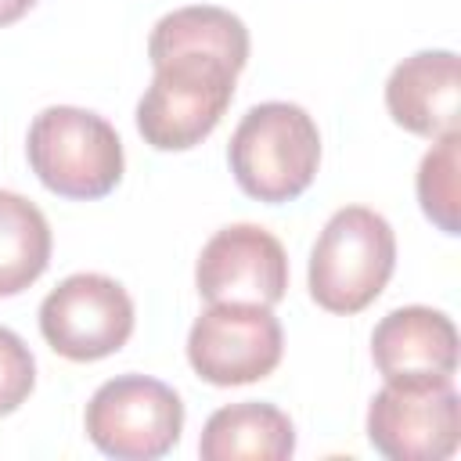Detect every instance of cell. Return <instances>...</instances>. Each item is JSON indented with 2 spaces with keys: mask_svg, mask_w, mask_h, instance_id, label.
<instances>
[{
  "mask_svg": "<svg viewBox=\"0 0 461 461\" xmlns=\"http://www.w3.org/2000/svg\"><path fill=\"white\" fill-rule=\"evenodd\" d=\"M230 173L249 198L292 202L299 198L321 162V133L306 108L292 101H263L249 108L227 144Z\"/></svg>",
  "mask_w": 461,
  "mask_h": 461,
  "instance_id": "1",
  "label": "cell"
},
{
  "mask_svg": "<svg viewBox=\"0 0 461 461\" xmlns=\"http://www.w3.org/2000/svg\"><path fill=\"white\" fill-rule=\"evenodd\" d=\"M238 68L205 50H180L155 61L151 86L137 101V130L158 151L202 144L234 97Z\"/></svg>",
  "mask_w": 461,
  "mask_h": 461,
  "instance_id": "2",
  "label": "cell"
},
{
  "mask_svg": "<svg viewBox=\"0 0 461 461\" xmlns=\"http://www.w3.org/2000/svg\"><path fill=\"white\" fill-rule=\"evenodd\" d=\"M29 166L61 198H104L122 180V140L108 119L76 104H50L29 126Z\"/></svg>",
  "mask_w": 461,
  "mask_h": 461,
  "instance_id": "3",
  "label": "cell"
},
{
  "mask_svg": "<svg viewBox=\"0 0 461 461\" xmlns=\"http://www.w3.org/2000/svg\"><path fill=\"white\" fill-rule=\"evenodd\" d=\"M396 238L385 216L367 205L339 209L310 252V295L328 313H360L389 285Z\"/></svg>",
  "mask_w": 461,
  "mask_h": 461,
  "instance_id": "4",
  "label": "cell"
},
{
  "mask_svg": "<svg viewBox=\"0 0 461 461\" xmlns=\"http://www.w3.org/2000/svg\"><path fill=\"white\" fill-rule=\"evenodd\" d=\"M367 439L389 461H443L461 443V400L447 375L393 378L367 407Z\"/></svg>",
  "mask_w": 461,
  "mask_h": 461,
  "instance_id": "5",
  "label": "cell"
},
{
  "mask_svg": "<svg viewBox=\"0 0 461 461\" xmlns=\"http://www.w3.org/2000/svg\"><path fill=\"white\" fill-rule=\"evenodd\" d=\"M180 429V396L148 375L108 378L86 403V436L115 461H155L176 447Z\"/></svg>",
  "mask_w": 461,
  "mask_h": 461,
  "instance_id": "6",
  "label": "cell"
},
{
  "mask_svg": "<svg viewBox=\"0 0 461 461\" xmlns=\"http://www.w3.org/2000/svg\"><path fill=\"white\" fill-rule=\"evenodd\" d=\"M285 335L263 303H212L187 331V360L209 385H245L281 364Z\"/></svg>",
  "mask_w": 461,
  "mask_h": 461,
  "instance_id": "7",
  "label": "cell"
},
{
  "mask_svg": "<svg viewBox=\"0 0 461 461\" xmlns=\"http://www.w3.org/2000/svg\"><path fill=\"white\" fill-rule=\"evenodd\" d=\"M40 331L65 360L112 357L133 331V299L104 274H72L40 303Z\"/></svg>",
  "mask_w": 461,
  "mask_h": 461,
  "instance_id": "8",
  "label": "cell"
},
{
  "mask_svg": "<svg viewBox=\"0 0 461 461\" xmlns=\"http://www.w3.org/2000/svg\"><path fill=\"white\" fill-rule=\"evenodd\" d=\"M194 285L209 303L274 306L288 288V256L270 230L256 223H230L202 245Z\"/></svg>",
  "mask_w": 461,
  "mask_h": 461,
  "instance_id": "9",
  "label": "cell"
},
{
  "mask_svg": "<svg viewBox=\"0 0 461 461\" xmlns=\"http://www.w3.org/2000/svg\"><path fill=\"white\" fill-rule=\"evenodd\" d=\"M461 68L454 50H418L403 58L385 83V108L396 126L418 137L457 133Z\"/></svg>",
  "mask_w": 461,
  "mask_h": 461,
  "instance_id": "10",
  "label": "cell"
},
{
  "mask_svg": "<svg viewBox=\"0 0 461 461\" xmlns=\"http://www.w3.org/2000/svg\"><path fill=\"white\" fill-rule=\"evenodd\" d=\"M371 357L385 382L457 371V328L443 310L400 306L389 310L371 335Z\"/></svg>",
  "mask_w": 461,
  "mask_h": 461,
  "instance_id": "11",
  "label": "cell"
},
{
  "mask_svg": "<svg viewBox=\"0 0 461 461\" xmlns=\"http://www.w3.org/2000/svg\"><path fill=\"white\" fill-rule=\"evenodd\" d=\"M295 450V429L274 403L245 400L220 407L198 439L202 461H285Z\"/></svg>",
  "mask_w": 461,
  "mask_h": 461,
  "instance_id": "12",
  "label": "cell"
},
{
  "mask_svg": "<svg viewBox=\"0 0 461 461\" xmlns=\"http://www.w3.org/2000/svg\"><path fill=\"white\" fill-rule=\"evenodd\" d=\"M180 50L216 54L230 68L241 72L249 61V29L238 14H230L223 7H209V4L176 7L155 22V29L148 36V58L155 65V61L180 54Z\"/></svg>",
  "mask_w": 461,
  "mask_h": 461,
  "instance_id": "13",
  "label": "cell"
},
{
  "mask_svg": "<svg viewBox=\"0 0 461 461\" xmlns=\"http://www.w3.org/2000/svg\"><path fill=\"white\" fill-rule=\"evenodd\" d=\"M50 263L47 216L22 194L0 191V295L25 292Z\"/></svg>",
  "mask_w": 461,
  "mask_h": 461,
  "instance_id": "14",
  "label": "cell"
},
{
  "mask_svg": "<svg viewBox=\"0 0 461 461\" xmlns=\"http://www.w3.org/2000/svg\"><path fill=\"white\" fill-rule=\"evenodd\" d=\"M457 144L461 133L436 137V148L418 166V202L443 234H457Z\"/></svg>",
  "mask_w": 461,
  "mask_h": 461,
  "instance_id": "15",
  "label": "cell"
},
{
  "mask_svg": "<svg viewBox=\"0 0 461 461\" xmlns=\"http://www.w3.org/2000/svg\"><path fill=\"white\" fill-rule=\"evenodd\" d=\"M36 385V360L29 346L11 331L0 328V418L18 411Z\"/></svg>",
  "mask_w": 461,
  "mask_h": 461,
  "instance_id": "16",
  "label": "cell"
},
{
  "mask_svg": "<svg viewBox=\"0 0 461 461\" xmlns=\"http://www.w3.org/2000/svg\"><path fill=\"white\" fill-rule=\"evenodd\" d=\"M36 0H0V25H11V22H18L29 7H32Z\"/></svg>",
  "mask_w": 461,
  "mask_h": 461,
  "instance_id": "17",
  "label": "cell"
}]
</instances>
